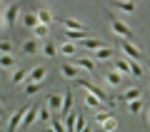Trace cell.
<instances>
[{"instance_id":"cell-33","label":"cell","mask_w":150,"mask_h":132,"mask_svg":"<svg viewBox=\"0 0 150 132\" xmlns=\"http://www.w3.org/2000/svg\"><path fill=\"white\" fill-rule=\"evenodd\" d=\"M100 127H103V132H115L118 130V120H115V117H108Z\"/></svg>"},{"instance_id":"cell-5","label":"cell","mask_w":150,"mask_h":132,"mask_svg":"<svg viewBox=\"0 0 150 132\" xmlns=\"http://www.w3.org/2000/svg\"><path fill=\"white\" fill-rule=\"evenodd\" d=\"M28 107H30V100H28V102H25L23 107H18V110H15V112L10 115V120H8V132H18V130H20L23 115H25V110H28Z\"/></svg>"},{"instance_id":"cell-4","label":"cell","mask_w":150,"mask_h":132,"mask_svg":"<svg viewBox=\"0 0 150 132\" xmlns=\"http://www.w3.org/2000/svg\"><path fill=\"white\" fill-rule=\"evenodd\" d=\"M70 62L75 65V67L80 70V72H90V75H98V65L93 62L90 58H83V55H75L73 60H70Z\"/></svg>"},{"instance_id":"cell-31","label":"cell","mask_w":150,"mask_h":132,"mask_svg":"<svg viewBox=\"0 0 150 132\" xmlns=\"http://www.w3.org/2000/svg\"><path fill=\"white\" fill-rule=\"evenodd\" d=\"M128 67H130V77H143V65H140V62L128 60Z\"/></svg>"},{"instance_id":"cell-6","label":"cell","mask_w":150,"mask_h":132,"mask_svg":"<svg viewBox=\"0 0 150 132\" xmlns=\"http://www.w3.org/2000/svg\"><path fill=\"white\" fill-rule=\"evenodd\" d=\"M45 77H48V67H43V65H38V67H33L30 72L25 75L23 85H25V82H45Z\"/></svg>"},{"instance_id":"cell-42","label":"cell","mask_w":150,"mask_h":132,"mask_svg":"<svg viewBox=\"0 0 150 132\" xmlns=\"http://www.w3.org/2000/svg\"><path fill=\"white\" fill-rule=\"evenodd\" d=\"M3 3H5V0H0V5H3Z\"/></svg>"},{"instance_id":"cell-26","label":"cell","mask_w":150,"mask_h":132,"mask_svg":"<svg viewBox=\"0 0 150 132\" xmlns=\"http://www.w3.org/2000/svg\"><path fill=\"white\" fill-rule=\"evenodd\" d=\"M143 110H145L143 97H140V100H130V102H128V112H130V115H140Z\"/></svg>"},{"instance_id":"cell-25","label":"cell","mask_w":150,"mask_h":132,"mask_svg":"<svg viewBox=\"0 0 150 132\" xmlns=\"http://www.w3.org/2000/svg\"><path fill=\"white\" fill-rule=\"evenodd\" d=\"M48 35H50V25H40V22H38V25L33 27V37H35V40H48Z\"/></svg>"},{"instance_id":"cell-15","label":"cell","mask_w":150,"mask_h":132,"mask_svg":"<svg viewBox=\"0 0 150 132\" xmlns=\"http://www.w3.org/2000/svg\"><path fill=\"white\" fill-rule=\"evenodd\" d=\"M80 45H83L85 50H93V53H95V50L105 48V45H108V40H98V37H83V40H80Z\"/></svg>"},{"instance_id":"cell-32","label":"cell","mask_w":150,"mask_h":132,"mask_svg":"<svg viewBox=\"0 0 150 132\" xmlns=\"http://www.w3.org/2000/svg\"><path fill=\"white\" fill-rule=\"evenodd\" d=\"M15 67V58L13 55H0V70H10Z\"/></svg>"},{"instance_id":"cell-11","label":"cell","mask_w":150,"mask_h":132,"mask_svg":"<svg viewBox=\"0 0 150 132\" xmlns=\"http://www.w3.org/2000/svg\"><path fill=\"white\" fill-rule=\"evenodd\" d=\"M140 97H143V90H140V87H128V90H123L120 92L118 97H115V100H123V102H130V100H140Z\"/></svg>"},{"instance_id":"cell-8","label":"cell","mask_w":150,"mask_h":132,"mask_svg":"<svg viewBox=\"0 0 150 132\" xmlns=\"http://www.w3.org/2000/svg\"><path fill=\"white\" fill-rule=\"evenodd\" d=\"M35 122H38V105H35V102H30V107L25 110V115H23V122H20V125H23V130H28V127H33Z\"/></svg>"},{"instance_id":"cell-27","label":"cell","mask_w":150,"mask_h":132,"mask_svg":"<svg viewBox=\"0 0 150 132\" xmlns=\"http://www.w3.org/2000/svg\"><path fill=\"white\" fill-rule=\"evenodd\" d=\"M75 117H78V110L75 112H68L63 117V125H65V132H75Z\"/></svg>"},{"instance_id":"cell-7","label":"cell","mask_w":150,"mask_h":132,"mask_svg":"<svg viewBox=\"0 0 150 132\" xmlns=\"http://www.w3.org/2000/svg\"><path fill=\"white\" fill-rule=\"evenodd\" d=\"M18 18H20V5H10V8H5V13H3V20H5V27H13L18 22Z\"/></svg>"},{"instance_id":"cell-20","label":"cell","mask_w":150,"mask_h":132,"mask_svg":"<svg viewBox=\"0 0 150 132\" xmlns=\"http://www.w3.org/2000/svg\"><path fill=\"white\" fill-rule=\"evenodd\" d=\"M35 18H38L40 25H50V22H53V10H50V8H38Z\"/></svg>"},{"instance_id":"cell-21","label":"cell","mask_w":150,"mask_h":132,"mask_svg":"<svg viewBox=\"0 0 150 132\" xmlns=\"http://www.w3.org/2000/svg\"><path fill=\"white\" fill-rule=\"evenodd\" d=\"M103 80H105V82L110 85V87H120V85L125 82V77H123V75H118L115 70H110V72H105V75H103Z\"/></svg>"},{"instance_id":"cell-30","label":"cell","mask_w":150,"mask_h":132,"mask_svg":"<svg viewBox=\"0 0 150 132\" xmlns=\"http://www.w3.org/2000/svg\"><path fill=\"white\" fill-rule=\"evenodd\" d=\"M25 75H28V70L15 67V70H13V75H10V85H20L23 80H25Z\"/></svg>"},{"instance_id":"cell-37","label":"cell","mask_w":150,"mask_h":132,"mask_svg":"<svg viewBox=\"0 0 150 132\" xmlns=\"http://www.w3.org/2000/svg\"><path fill=\"white\" fill-rule=\"evenodd\" d=\"M3 117H5V102L0 100V120H3Z\"/></svg>"},{"instance_id":"cell-16","label":"cell","mask_w":150,"mask_h":132,"mask_svg":"<svg viewBox=\"0 0 150 132\" xmlns=\"http://www.w3.org/2000/svg\"><path fill=\"white\" fill-rule=\"evenodd\" d=\"M20 50H23V55H38L40 53V45H38L35 37H28V40H23Z\"/></svg>"},{"instance_id":"cell-38","label":"cell","mask_w":150,"mask_h":132,"mask_svg":"<svg viewBox=\"0 0 150 132\" xmlns=\"http://www.w3.org/2000/svg\"><path fill=\"white\" fill-rule=\"evenodd\" d=\"M145 120H148V125H150V107L145 110Z\"/></svg>"},{"instance_id":"cell-35","label":"cell","mask_w":150,"mask_h":132,"mask_svg":"<svg viewBox=\"0 0 150 132\" xmlns=\"http://www.w3.org/2000/svg\"><path fill=\"white\" fill-rule=\"evenodd\" d=\"M38 120H43V122H48L50 120V110H48V107H38Z\"/></svg>"},{"instance_id":"cell-22","label":"cell","mask_w":150,"mask_h":132,"mask_svg":"<svg viewBox=\"0 0 150 132\" xmlns=\"http://www.w3.org/2000/svg\"><path fill=\"white\" fill-rule=\"evenodd\" d=\"M73 90H65V100H63V105H60V112H58V115L60 117H65V115H68V112H73Z\"/></svg>"},{"instance_id":"cell-3","label":"cell","mask_w":150,"mask_h":132,"mask_svg":"<svg viewBox=\"0 0 150 132\" xmlns=\"http://www.w3.org/2000/svg\"><path fill=\"white\" fill-rule=\"evenodd\" d=\"M108 20H110V27H112V32H115L118 37H123V40H130V42L135 40V32L130 30V27L125 25V22L120 20L118 15H112V13H108Z\"/></svg>"},{"instance_id":"cell-12","label":"cell","mask_w":150,"mask_h":132,"mask_svg":"<svg viewBox=\"0 0 150 132\" xmlns=\"http://www.w3.org/2000/svg\"><path fill=\"white\" fill-rule=\"evenodd\" d=\"M63 37L68 42H80L83 37H90V30H88V27L85 30H63Z\"/></svg>"},{"instance_id":"cell-29","label":"cell","mask_w":150,"mask_h":132,"mask_svg":"<svg viewBox=\"0 0 150 132\" xmlns=\"http://www.w3.org/2000/svg\"><path fill=\"white\" fill-rule=\"evenodd\" d=\"M85 105L90 107V110H95V112H100V110H103V102L98 100V97H93L90 92H85Z\"/></svg>"},{"instance_id":"cell-24","label":"cell","mask_w":150,"mask_h":132,"mask_svg":"<svg viewBox=\"0 0 150 132\" xmlns=\"http://www.w3.org/2000/svg\"><path fill=\"white\" fill-rule=\"evenodd\" d=\"M18 22H20L23 27H30L33 30V27L38 25V18H35V13H23V15L18 18Z\"/></svg>"},{"instance_id":"cell-18","label":"cell","mask_w":150,"mask_h":132,"mask_svg":"<svg viewBox=\"0 0 150 132\" xmlns=\"http://www.w3.org/2000/svg\"><path fill=\"white\" fill-rule=\"evenodd\" d=\"M40 53H43L48 60H55V58H58V45H55L53 40H43V48H40Z\"/></svg>"},{"instance_id":"cell-10","label":"cell","mask_w":150,"mask_h":132,"mask_svg":"<svg viewBox=\"0 0 150 132\" xmlns=\"http://www.w3.org/2000/svg\"><path fill=\"white\" fill-rule=\"evenodd\" d=\"M112 58H115V50H112L110 48V45H105V48H100V50H95V53H93V62H95V60H98V62H105V60H112Z\"/></svg>"},{"instance_id":"cell-41","label":"cell","mask_w":150,"mask_h":132,"mask_svg":"<svg viewBox=\"0 0 150 132\" xmlns=\"http://www.w3.org/2000/svg\"><path fill=\"white\" fill-rule=\"evenodd\" d=\"M145 65H148V70H150V60H148V62H145Z\"/></svg>"},{"instance_id":"cell-34","label":"cell","mask_w":150,"mask_h":132,"mask_svg":"<svg viewBox=\"0 0 150 132\" xmlns=\"http://www.w3.org/2000/svg\"><path fill=\"white\" fill-rule=\"evenodd\" d=\"M0 55H13V42L10 40H0Z\"/></svg>"},{"instance_id":"cell-14","label":"cell","mask_w":150,"mask_h":132,"mask_svg":"<svg viewBox=\"0 0 150 132\" xmlns=\"http://www.w3.org/2000/svg\"><path fill=\"white\" fill-rule=\"evenodd\" d=\"M60 105H63V97H60L58 92H50V95L45 97V107H48L50 112H55V115L60 112Z\"/></svg>"},{"instance_id":"cell-17","label":"cell","mask_w":150,"mask_h":132,"mask_svg":"<svg viewBox=\"0 0 150 132\" xmlns=\"http://www.w3.org/2000/svg\"><path fill=\"white\" fill-rule=\"evenodd\" d=\"M60 75H63L65 80H75V77H80L83 72H80L78 67H75L73 62H63V67H60Z\"/></svg>"},{"instance_id":"cell-28","label":"cell","mask_w":150,"mask_h":132,"mask_svg":"<svg viewBox=\"0 0 150 132\" xmlns=\"http://www.w3.org/2000/svg\"><path fill=\"white\" fill-rule=\"evenodd\" d=\"M43 85H45V82H25V97L38 95V92L43 90Z\"/></svg>"},{"instance_id":"cell-43","label":"cell","mask_w":150,"mask_h":132,"mask_svg":"<svg viewBox=\"0 0 150 132\" xmlns=\"http://www.w3.org/2000/svg\"><path fill=\"white\" fill-rule=\"evenodd\" d=\"M0 132H3V127H0Z\"/></svg>"},{"instance_id":"cell-9","label":"cell","mask_w":150,"mask_h":132,"mask_svg":"<svg viewBox=\"0 0 150 132\" xmlns=\"http://www.w3.org/2000/svg\"><path fill=\"white\" fill-rule=\"evenodd\" d=\"M112 70L118 75H123V77H130V67H128V58H112Z\"/></svg>"},{"instance_id":"cell-2","label":"cell","mask_w":150,"mask_h":132,"mask_svg":"<svg viewBox=\"0 0 150 132\" xmlns=\"http://www.w3.org/2000/svg\"><path fill=\"white\" fill-rule=\"evenodd\" d=\"M118 48H120V53H123V58H128V60H135V62H143V60H145L143 48H138V45L130 42V40H123V37H120Z\"/></svg>"},{"instance_id":"cell-19","label":"cell","mask_w":150,"mask_h":132,"mask_svg":"<svg viewBox=\"0 0 150 132\" xmlns=\"http://www.w3.org/2000/svg\"><path fill=\"white\" fill-rule=\"evenodd\" d=\"M112 3V8H118L120 13H135L138 10V5H135L133 0H110Z\"/></svg>"},{"instance_id":"cell-39","label":"cell","mask_w":150,"mask_h":132,"mask_svg":"<svg viewBox=\"0 0 150 132\" xmlns=\"http://www.w3.org/2000/svg\"><path fill=\"white\" fill-rule=\"evenodd\" d=\"M80 132H93V130H90V125H85V127H83Z\"/></svg>"},{"instance_id":"cell-40","label":"cell","mask_w":150,"mask_h":132,"mask_svg":"<svg viewBox=\"0 0 150 132\" xmlns=\"http://www.w3.org/2000/svg\"><path fill=\"white\" fill-rule=\"evenodd\" d=\"M3 25H5V20H3V10H0V27H3Z\"/></svg>"},{"instance_id":"cell-1","label":"cell","mask_w":150,"mask_h":132,"mask_svg":"<svg viewBox=\"0 0 150 132\" xmlns=\"http://www.w3.org/2000/svg\"><path fill=\"white\" fill-rule=\"evenodd\" d=\"M73 82H75V85H80L83 90H85V92H90L93 97H98V100H100L103 105H108V107H110V110H112V107H115V100H112V97L108 95L105 90H103L100 85H95V82H90V80H85V77H83V75H80V77H75Z\"/></svg>"},{"instance_id":"cell-36","label":"cell","mask_w":150,"mask_h":132,"mask_svg":"<svg viewBox=\"0 0 150 132\" xmlns=\"http://www.w3.org/2000/svg\"><path fill=\"white\" fill-rule=\"evenodd\" d=\"M108 117H112V115H110V112H108V110H100V112H98V115H95V120H98V125H103V122H105Z\"/></svg>"},{"instance_id":"cell-13","label":"cell","mask_w":150,"mask_h":132,"mask_svg":"<svg viewBox=\"0 0 150 132\" xmlns=\"http://www.w3.org/2000/svg\"><path fill=\"white\" fill-rule=\"evenodd\" d=\"M58 55H63V58H70V60H73L75 55H78V45H75V42H68V40L60 42V45H58Z\"/></svg>"},{"instance_id":"cell-23","label":"cell","mask_w":150,"mask_h":132,"mask_svg":"<svg viewBox=\"0 0 150 132\" xmlns=\"http://www.w3.org/2000/svg\"><path fill=\"white\" fill-rule=\"evenodd\" d=\"M60 25H63V30H85L88 25H83V20H75V18H65V20H60Z\"/></svg>"}]
</instances>
